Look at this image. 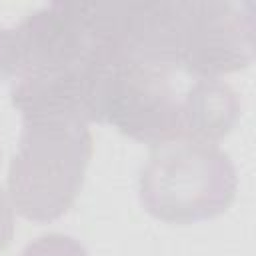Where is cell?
<instances>
[{
  "instance_id": "cell-1",
  "label": "cell",
  "mask_w": 256,
  "mask_h": 256,
  "mask_svg": "<svg viewBox=\"0 0 256 256\" xmlns=\"http://www.w3.org/2000/svg\"><path fill=\"white\" fill-rule=\"evenodd\" d=\"M122 54L114 4L52 2L14 26H0V80L96 70Z\"/></svg>"
},
{
  "instance_id": "cell-2",
  "label": "cell",
  "mask_w": 256,
  "mask_h": 256,
  "mask_svg": "<svg viewBox=\"0 0 256 256\" xmlns=\"http://www.w3.org/2000/svg\"><path fill=\"white\" fill-rule=\"evenodd\" d=\"M90 158L92 134L86 122L24 120L18 152L8 170L12 208L34 222L60 218L78 198Z\"/></svg>"
},
{
  "instance_id": "cell-3",
  "label": "cell",
  "mask_w": 256,
  "mask_h": 256,
  "mask_svg": "<svg viewBox=\"0 0 256 256\" xmlns=\"http://www.w3.org/2000/svg\"><path fill=\"white\" fill-rule=\"evenodd\" d=\"M230 156L212 142L180 136L154 146L140 170L144 210L168 224H194L224 214L236 198Z\"/></svg>"
},
{
  "instance_id": "cell-4",
  "label": "cell",
  "mask_w": 256,
  "mask_h": 256,
  "mask_svg": "<svg viewBox=\"0 0 256 256\" xmlns=\"http://www.w3.org/2000/svg\"><path fill=\"white\" fill-rule=\"evenodd\" d=\"M168 72L130 54L118 56L102 76L98 122L150 146L184 136L182 98Z\"/></svg>"
},
{
  "instance_id": "cell-5",
  "label": "cell",
  "mask_w": 256,
  "mask_h": 256,
  "mask_svg": "<svg viewBox=\"0 0 256 256\" xmlns=\"http://www.w3.org/2000/svg\"><path fill=\"white\" fill-rule=\"evenodd\" d=\"M256 12L250 2L178 0L174 68L218 78L254 60Z\"/></svg>"
},
{
  "instance_id": "cell-6",
  "label": "cell",
  "mask_w": 256,
  "mask_h": 256,
  "mask_svg": "<svg viewBox=\"0 0 256 256\" xmlns=\"http://www.w3.org/2000/svg\"><path fill=\"white\" fill-rule=\"evenodd\" d=\"M240 118L236 90L220 78H198L182 98L184 136L216 144Z\"/></svg>"
},
{
  "instance_id": "cell-7",
  "label": "cell",
  "mask_w": 256,
  "mask_h": 256,
  "mask_svg": "<svg viewBox=\"0 0 256 256\" xmlns=\"http://www.w3.org/2000/svg\"><path fill=\"white\" fill-rule=\"evenodd\" d=\"M20 256H88V250L74 236L52 232L32 240Z\"/></svg>"
},
{
  "instance_id": "cell-8",
  "label": "cell",
  "mask_w": 256,
  "mask_h": 256,
  "mask_svg": "<svg viewBox=\"0 0 256 256\" xmlns=\"http://www.w3.org/2000/svg\"><path fill=\"white\" fill-rule=\"evenodd\" d=\"M14 236V208L0 190V250H4Z\"/></svg>"
}]
</instances>
